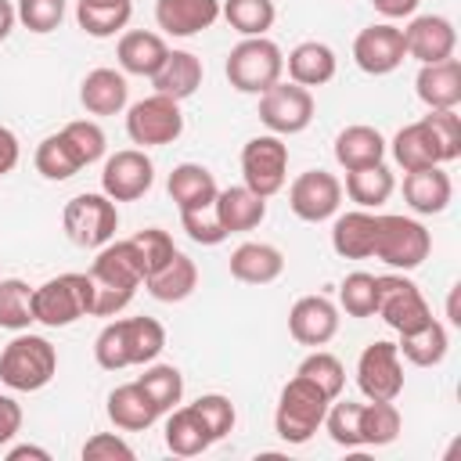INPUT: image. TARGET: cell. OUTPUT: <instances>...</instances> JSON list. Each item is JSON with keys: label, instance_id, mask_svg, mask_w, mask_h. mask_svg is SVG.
I'll return each instance as SVG.
<instances>
[{"label": "cell", "instance_id": "obj_53", "mask_svg": "<svg viewBox=\"0 0 461 461\" xmlns=\"http://www.w3.org/2000/svg\"><path fill=\"white\" fill-rule=\"evenodd\" d=\"M83 461H133V447L119 432H94L83 443Z\"/></svg>", "mask_w": 461, "mask_h": 461}, {"label": "cell", "instance_id": "obj_6", "mask_svg": "<svg viewBox=\"0 0 461 461\" xmlns=\"http://www.w3.org/2000/svg\"><path fill=\"white\" fill-rule=\"evenodd\" d=\"M61 227L65 238L79 249H101L115 238L119 230V209L104 191H86L65 202L61 209Z\"/></svg>", "mask_w": 461, "mask_h": 461}, {"label": "cell", "instance_id": "obj_54", "mask_svg": "<svg viewBox=\"0 0 461 461\" xmlns=\"http://www.w3.org/2000/svg\"><path fill=\"white\" fill-rule=\"evenodd\" d=\"M22 429V403L7 393H0V447H7Z\"/></svg>", "mask_w": 461, "mask_h": 461}, {"label": "cell", "instance_id": "obj_5", "mask_svg": "<svg viewBox=\"0 0 461 461\" xmlns=\"http://www.w3.org/2000/svg\"><path fill=\"white\" fill-rule=\"evenodd\" d=\"M227 83L238 94H263L267 86H274L285 76V54L274 40L267 36H241V43L230 47L227 54Z\"/></svg>", "mask_w": 461, "mask_h": 461}, {"label": "cell", "instance_id": "obj_39", "mask_svg": "<svg viewBox=\"0 0 461 461\" xmlns=\"http://www.w3.org/2000/svg\"><path fill=\"white\" fill-rule=\"evenodd\" d=\"M220 14L241 36H267L274 29L277 7H274V0H223Z\"/></svg>", "mask_w": 461, "mask_h": 461}, {"label": "cell", "instance_id": "obj_28", "mask_svg": "<svg viewBox=\"0 0 461 461\" xmlns=\"http://www.w3.org/2000/svg\"><path fill=\"white\" fill-rule=\"evenodd\" d=\"M158 407L148 400V393L140 389V382H126V385H115L108 393V421L122 432H144L158 421Z\"/></svg>", "mask_w": 461, "mask_h": 461}, {"label": "cell", "instance_id": "obj_18", "mask_svg": "<svg viewBox=\"0 0 461 461\" xmlns=\"http://www.w3.org/2000/svg\"><path fill=\"white\" fill-rule=\"evenodd\" d=\"M212 212H216V220H220V227L227 234L256 230L267 220V198L256 194V191H249L245 184H230V187H220L216 191Z\"/></svg>", "mask_w": 461, "mask_h": 461}, {"label": "cell", "instance_id": "obj_45", "mask_svg": "<svg viewBox=\"0 0 461 461\" xmlns=\"http://www.w3.org/2000/svg\"><path fill=\"white\" fill-rule=\"evenodd\" d=\"M339 306L346 310V317H375V274H346L339 285Z\"/></svg>", "mask_w": 461, "mask_h": 461}, {"label": "cell", "instance_id": "obj_59", "mask_svg": "<svg viewBox=\"0 0 461 461\" xmlns=\"http://www.w3.org/2000/svg\"><path fill=\"white\" fill-rule=\"evenodd\" d=\"M79 4H94V7H112V4H130V0H79Z\"/></svg>", "mask_w": 461, "mask_h": 461}, {"label": "cell", "instance_id": "obj_1", "mask_svg": "<svg viewBox=\"0 0 461 461\" xmlns=\"http://www.w3.org/2000/svg\"><path fill=\"white\" fill-rule=\"evenodd\" d=\"M90 281H94V313L90 317H115L130 306L133 292L144 285V267L130 245V238L122 241H108L97 249V259L90 263Z\"/></svg>", "mask_w": 461, "mask_h": 461}, {"label": "cell", "instance_id": "obj_8", "mask_svg": "<svg viewBox=\"0 0 461 461\" xmlns=\"http://www.w3.org/2000/svg\"><path fill=\"white\" fill-rule=\"evenodd\" d=\"M375 313L396 335L418 331L421 324L432 321V306L425 303L421 288L411 277H403V274H382V277H375Z\"/></svg>", "mask_w": 461, "mask_h": 461}, {"label": "cell", "instance_id": "obj_44", "mask_svg": "<svg viewBox=\"0 0 461 461\" xmlns=\"http://www.w3.org/2000/svg\"><path fill=\"white\" fill-rule=\"evenodd\" d=\"M421 119H425V126L439 148L443 166L461 158V115H457V108H429V115H421Z\"/></svg>", "mask_w": 461, "mask_h": 461}, {"label": "cell", "instance_id": "obj_2", "mask_svg": "<svg viewBox=\"0 0 461 461\" xmlns=\"http://www.w3.org/2000/svg\"><path fill=\"white\" fill-rule=\"evenodd\" d=\"M58 375V349L50 339L32 331H14V339L0 349V382L11 393H40Z\"/></svg>", "mask_w": 461, "mask_h": 461}, {"label": "cell", "instance_id": "obj_24", "mask_svg": "<svg viewBox=\"0 0 461 461\" xmlns=\"http://www.w3.org/2000/svg\"><path fill=\"white\" fill-rule=\"evenodd\" d=\"M285 68H288V79L299 83V86H324L335 79L339 72V58L328 43L321 40H303L288 50L285 58Z\"/></svg>", "mask_w": 461, "mask_h": 461}, {"label": "cell", "instance_id": "obj_48", "mask_svg": "<svg viewBox=\"0 0 461 461\" xmlns=\"http://www.w3.org/2000/svg\"><path fill=\"white\" fill-rule=\"evenodd\" d=\"M130 245H133V252H137V259H140V267H144V277L155 274L162 263H169L173 252H176L173 238H169L162 227H144V230H137V234L130 238Z\"/></svg>", "mask_w": 461, "mask_h": 461}, {"label": "cell", "instance_id": "obj_49", "mask_svg": "<svg viewBox=\"0 0 461 461\" xmlns=\"http://www.w3.org/2000/svg\"><path fill=\"white\" fill-rule=\"evenodd\" d=\"M94 360L97 367L104 371H122L130 367V357H126V339H122V317L119 321H108L97 339H94Z\"/></svg>", "mask_w": 461, "mask_h": 461}, {"label": "cell", "instance_id": "obj_51", "mask_svg": "<svg viewBox=\"0 0 461 461\" xmlns=\"http://www.w3.org/2000/svg\"><path fill=\"white\" fill-rule=\"evenodd\" d=\"M14 11H18V22H22L29 32L47 36V32H54V29L61 25V18H65V0H18Z\"/></svg>", "mask_w": 461, "mask_h": 461}, {"label": "cell", "instance_id": "obj_58", "mask_svg": "<svg viewBox=\"0 0 461 461\" xmlns=\"http://www.w3.org/2000/svg\"><path fill=\"white\" fill-rule=\"evenodd\" d=\"M14 22H18V11H14V4H11V0H0V43L11 36Z\"/></svg>", "mask_w": 461, "mask_h": 461}, {"label": "cell", "instance_id": "obj_20", "mask_svg": "<svg viewBox=\"0 0 461 461\" xmlns=\"http://www.w3.org/2000/svg\"><path fill=\"white\" fill-rule=\"evenodd\" d=\"M220 18V0H155V25L166 36H198Z\"/></svg>", "mask_w": 461, "mask_h": 461}, {"label": "cell", "instance_id": "obj_36", "mask_svg": "<svg viewBox=\"0 0 461 461\" xmlns=\"http://www.w3.org/2000/svg\"><path fill=\"white\" fill-rule=\"evenodd\" d=\"M403 418L393 400H367L360 403V447H385L400 436Z\"/></svg>", "mask_w": 461, "mask_h": 461}, {"label": "cell", "instance_id": "obj_33", "mask_svg": "<svg viewBox=\"0 0 461 461\" xmlns=\"http://www.w3.org/2000/svg\"><path fill=\"white\" fill-rule=\"evenodd\" d=\"M144 288H148L151 299H158V303H184V299L198 288V267H194L191 256H184V252L176 249L169 263H162L155 274L144 277Z\"/></svg>", "mask_w": 461, "mask_h": 461}, {"label": "cell", "instance_id": "obj_22", "mask_svg": "<svg viewBox=\"0 0 461 461\" xmlns=\"http://www.w3.org/2000/svg\"><path fill=\"white\" fill-rule=\"evenodd\" d=\"M454 198V184L447 176L443 166H429V169H414L403 176V202L411 205V212L418 216H436L450 205Z\"/></svg>", "mask_w": 461, "mask_h": 461}, {"label": "cell", "instance_id": "obj_42", "mask_svg": "<svg viewBox=\"0 0 461 461\" xmlns=\"http://www.w3.org/2000/svg\"><path fill=\"white\" fill-rule=\"evenodd\" d=\"M295 375L310 378L328 400H339V393L346 389V367H342V360H339L335 353L321 349V346H317L310 357H303V364L295 367Z\"/></svg>", "mask_w": 461, "mask_h": 461}, {"label": "cell", "instance_id": "obj_19", "mask_svg": "<svg viewBox=\"0 0 461 461\" xmlns=\"http://www.w3.org/2000/svg\"><path fill=\"white\" fill-rule=\"evenodd\" d=\"M230 277L241 281V285H270L285 274V252L270 241H241L230 259Z\"/></svg>", "mask_w": 461, "mask_h": 461}, {"label": "cell", "instance_id": "obj_50", "mask_svg": "<svg viewBox=\"0 0 461 461\" xmlns=\"http://www.w3.org/2000/svg\"><path fill=\"white\" fill-rule=\"evenodd\" d=\"M191 407L202 414V421H205V429H209L212 439H223L234 429V421H238V411H234L230 396H223V393H205Z\"/></svg>", "mask_w": 461, "mask_h": 461}, {"label": "cell", "instance_id": "obj_37", "mask_svg": "<svg viewBox=\"0 0 461 461\" xmlns=\"http://www.w3.org/2000/svg\"><path fill=\"white\" fill-rule=\"evenodd\" d=\"M122 339H126L130 367L151 364L166 349V328L155 317H122Z\"/></svg>", "mask_w": 461, "mask_h": 461}, {"label": "cell", "instance_id": "obj_52", "mask_svg": "<svg viewBox=\"0 0 461 461\" xmlns=\"http://www.w3.org/2000/svg\"><path fill=\"white\" fill-rule=\"evenodd\" d=\"M180 223H184L187 238H191L194 245H220V241H227V238H230V234L220 227V220H216L212 205H209V209H191V212H180Z\"/></svg>", "mask_w": 461, "mask_h": 461}, {"label": "cell", "instance_id": "obj_32", "mask_svg": "<svg viewBox=\"0 0 461 461\" xmlns=\"http://www.w3.org/2000/svg\"><path fill=\"white\" fill-rule=\"evenodd\" d=\"M216 439L209 436V429H205V421H202V414L191 407V403H176L173 411H166V447H169V454H176V457H194V454H202V450H209Z\"/></svg>", "mask_w": 461, "mask_h": 461}, {"label": "cell", "instance_id": "obj_55", "mask_svg": "<svg viewBox=\"0 0 461 461\" xmlns=\"http://www.w3.org/2000/svg\"><path fill=\"white\" fill-rule=\"evenodd\" d=\"M18 158H22L18 137H14L7 126H0V176H7V173L18 166Z\"/></svg>", "mask_w": 461, "mask_h": 461}, {"label": "cell", "instance_id": "obj_30", "mask_svg": "<svg viewBox=\"0 0 461 461\" xmlns=\"http://www.w3.org/2000/svg\"><path fill=\"white\" fill-rule=\"evenodd\" d=\"M335 162L342 169H364L385 162V137L367 122H353L335 137Z\"/></svg>", "mask_w": 461, "mask_h": 461}, {"label": "cell", "instance_id": "obj_9", "mask_svg": "<svg viewBox=\"0 0 461 461\" xmlns=\"http://www.w3.org/2000/svg\"><path fill=\"white\" fill-rule=\"evenodd\" d=\"M126 133L137 148H162L173 144L184 133V112L180 101L166 94H148L130 104L126 112Z\"/></svg>", "mask_w": 461, "mask_h": 461}, {"label": "cell", "instance_id": "obj_46", "mask_svg": "<svg viewBox=\"0 0 461 461\" xmlns=\"http://www.w3.org/2000/svg\"><path fill=\"white\" fill-rule=\"evenodd\" d=\"M324 429H328L331 443H339V447H346V450H357V447H360V403H353V400L328 403Z\"/></svg>", "mask_w": 461, "mask_h": 461}, {"label": "cell", "instance_id": "obj_34", "mask_svg": "<svg viewBox=\"0 0 461 461\" xmlns=\"http://www.w3.org/2000/svg\"><path fill=\"white\" fill-rule=\"evenodd\" d=\"M447 349H450V335H447V328L436 317L429 324H421L418 331L400 335V342H396L400 360H407L414 367H436V364H443Z\"/></svg>", "mask_w": 461, "mask_h": 461}, {"label": "cell", "instance_id": "obj_40", "mask_svg": "<svg viewBox=\"0 0 461 461\" xmlns=\"http://www.w3.org/2000/svg\"><path fill=\"white\" fill-rule=\"evenodd\" d=\"M137 382H140V389L148 393V400L158 407V414L173 411V407L184 400V375H180V367H173V364H155V360H151Z\"/></svg>", "mask_w": 461, "mask_h": 461}, {"label": "cell", "instance_id": "obj_12", "mask_svg": "<svg viewBox=\"0 0 461 461\" xmlns=\"http://www.w3.org/2000/svg\"><path fill=\"white\" fill-rule=\"evenodd\" d=\"M155 184V162L144 155V148H122L104 158L101 169V191L119 205V202H137L151 191Z\"/></svg>", "mask_w": 461, "mask_h": 461}, {"label": "cell", "instance_id": "obj_16", "mask_svg": "<svg viewBox=\"0 0 461 461\" xmlns=\"http://www.w3.org/2000/svg\"><path fill=\"white\" fill-rule=\"evenodd\" d=\"M403 47H407V58H414L418 65L447 61L457 50V29L443 14H418L403 29Z\"/></svg>", "mask_w": 461, "mask_h": 461}, {"label": "cell", "instance_id": "obj_26", "mask_svg": "<svg viewBox=\"0 0 461 461\" xmlns=\"http://www.w3.org/2000/svg\"><path fill=\"white\" fill-rule=\"evenodd\" d=\"M126 101H130V86H126V72L119 68H94L79 83V104L90 115H119Z\"/></svg>", "mask_w": 461, "mask_h": 461}, {"label": "cell", "instance_id": "obj_13", "mask_svg": "<svg viewBox=\"0 0 461 461\" xmlns=\"http://www.w3.org/2000/svg\"><path fill=\"white\" fill-rule=\"evenodd\" d=\"M342 205V180L328 169H306L288 187V209L303 223H324Z\"/></svg>", "mask_w": 461, "mask_h": 461}, {"label": "cell", "instance_id": "obj_14", "mask_svg": "<svg viewBox=\"0 0 461 461\" xmlns=\"http://www.w3.org/2000/svg\"><path fill=\"white\" fill-rule=\"evenodd\" d=\"M407 47H403V29L393 22H375L357 32L353 40V61L367 76H389L403 65Z\"/></svg>", "mask_w": 461, "mask_h": 461}, {"label": "cell", "instance_id": "obj_25", "mask_svg": "<svg viewBox=\"0 0 461 461\" xmlns=\"http://www.w3.org/2000/svg\"><path fill=\"white\" fill-rule=\"evenodd\" d=\"M414 90L425 108H457L461 104V61L447 58V61L421 65L414 76Z\"/></svg>", "mask_w": 461, "mask_h": 461}, {"label": "cell", "instance_id": "obj_47", "mask_svg": "<svg viewBox=\"0 0 461 461\" xmlns=\"http://www.w3.org/2000/svg\"><path fill=\"white\" fill-rule=\"evenodd\" d=\"M61 133H65V140L72 144V151H76V158H79L83 166H94L97 158H104L108 140H104V130H101L94 119L65 122V126H61Z\"/></svg>", "mask_w": 461, "mask_h": 461}, {"label": "cell", "instance_id": "obj_31", "mask_svg": "<svg viewBox=\"0 0 461 461\" xmlns=\"http://www.w3.org/2000/svg\"><path fill=\"white\" fill-rule=\"evenodd\" d=\"M385 148L393 151V158H396V166H400L403 173L429 169V166H443L439 148H436V140H432V133H429L425 119L400 126V130H396V137H393Z\"/></svg>", "mask_w": 461, "mask_h": 461}, {"label": "cell", "instance_id": "obj_35", "mask_svg": "<svg viewBox=\"0 0 461 461\" xmlns=\"http://www.w3.org/2000/svg\"><path fill=\"white\" fill-rule=\"evenodd\" d=\"M396 191V176L389 173L385 162L364 166V169H346V194L349 202H357V209H378L393 198Z\"/></svg>", "mask_w": 461, "mask_h": 461}, {"label": "cell", "instance_id": "obj_38", "mask_svg": "<svg viewBox=\"0 0 461 461\" xmlns=\"http://www.w3.org/2000/svg\"><path fill=\"white\" fill-rule=\"evenodd\" d=\"M32 162H36V173H40L43 180H58V184L68 180V176H76V173L83 169V162L76 158V151H72V144L65 140L61 130L50 133V137H43V140L36 144Z\"/></svg>", "mask_w": 461, "mask_h": 461}, {"label": "cell", "instance_id": "obj_10", "mask_svg": "<svg viewBox=\"0 0 461 461\" xmlns=\"http://www.w3.org/2000/svg\"><path fill=\"white\" fill-rule=\"evenodd\" d=\"M313 94L310 86H299V83H285L277 79L274 86H267L259 94V122L277 133V137H292V133H303L310 122H313Z\"/></svg>", "mask_w": 461, "mask_h": 461}, {"label": "cell", "instance_id": "obj_21", "mask_svg": "<svg viewBox=\"0 0 461 461\" xmlns=\"http://www.w3.org/2000/svg\"><path fill=\"white\" fill-rule=\"evenodd\" d=\"M378 238V216L371 209H349L339 212L331 223V249L342 259H371Z\"/></svg>", "mask_w": 461, "mask_h": 461}, {"label": "cell", "instance_id": "obj_23", "mask_svg": "<svg viewBox=\"0 0 461 461\" xmlns=\"http://www.w3.org/2000/svg\"><path fill=\"white\" fill-rule=\"evenodd\" d=\"M169 47L158 32H148V29H130L119 36V47H115V58H119V72L126 76H155L166 61Z\"/></svg>", "mask_w": 461, "mask_h": 461}, {"label": "cell", "instance_id": "obj_41", "mask_svg": "<svg viewBox=\"0 0 461 461\" xmlns=\"http://www.w3.org/2000/svg\"><path fill=\"white\" fill-rule=\"evenodd\" d=\"M29 324H36V317H32V288L22 277H0V328L29 331Z\"/></svg>", "mask_w": 461, "mask_h": 461}, {"label": "cell", "instance_id": "obj_11", "mask_svg": "<svg viewBox=\"0 0 461 461\" xmlns=\"http://www.w3.org/2000/svg\"><path fill=\"white\" fill-rule=\"evenodd\" d=\"M241 180L249 191L270 198L288 180V144L277 133H259L241 148Z\"/></svg>", "mask_w": 461, "mask_h": 461}, {"label": "cell", "instance_id": "obj_3", "mask_svg": "<svg viewBox=\"0 0 461 461\" xmlns=\"http://www.w3.org/2000/svg\"><path fill=\"white\" fill-rule=\"evenodd\" d=\"M90 313H94L90 274H58L40 288H32V317L43 328H68Z\"/></svg>", "mask_w": 461, "mask_h": 461}, {"label": "cell", "instance_id": "obj_43", "mask_svg": "<svg viewBox=\"0 0 461 461\" xmlns=\"http://www.w3.org/2000/svg\"><path fill=\"white\" fill-rule=\"evenodd\" d=\"M130 14H133V4H112V7H94V4H79L76 7V22L86 36L94 40H108L115 32H122L130 25Z\"/></svg>", "mask_w": 461, "mask_h": 461}, {"label": "cell", "instance_id": "obj_7", "mask_svg": "<svg viewBox=\"0 0 461 461\" xmlns=\"http://www.w3.org/2000/svg\"><path fill=\"white\" fill-rule=\"evenodd\" d=\"M432 252V234L425 230L421 220L385 212L378 216V238H375V259H382L393 270H414L429 259Z\"/></svg>", "mask_w": 461, "mask_h": 461}, {"label": "cell", "instance_id": "obj_57", "mask_svg": "<svg viewBox=\"0 0 461 461\" xmlns=\"http://www.w3.org/2000/svg\"><path fill=\"white\" fill-rule=\"evenodd\" d=\"M25 457H32V461H50V450L32 447V443H18V447L7 450V461H25Z\"/></svg>", "mask_w": 461, "mask_h": 461}, {"label": "cell", "instance_id": "obj_4", "mask_svg": "<svg viewBox=\"0 0 461 461\" xmlns=\"http://www.w3.org/2000/svg\"><path fill=\"white\" fill-rule=\"evenodd\" d=\"M328 403L331 400L310 378H303V375L288 378L285 389H281V396H277V407H274V432L285 443H292V447L306 443L324 425Z\"/></svg>", "mask_w": 461, "mask_h": 461}, {"label": "cell", "instance_id": "obj_56", "mask_svg": "<svg viewBox=\"0 0 461 461\" xmlns=\"http://www.w3.org/2000/svg\"><path fill=\"white\" fill-rule=\"evenodd\" d=\"M371 4H375V11H378L382 18L396 22V18H411L421 0H371Z\"/></svg>", "mask_w": 461, "mask_h": 461}, {"label": "cell", "instance_id": "obj_15", "mask_svg": "<svg viewBox=\"0 0 461 461\" xmlns=\"http://www.w3.org/2000/svg\"><path fill=\"white\" fill-rule=\"evenodd\" d=\"M357 385L367 400H396L403 393V360L396 342H371L357 360Z\"/></svg>", "mask_w": 461, "mask_h": 461}, {"label": "cell", "instance_id": "obj_27", "mask_svg": "<svg viewBox=\"0 0 461 461\" xmlns=\"http://www.w3.org/2000/svg\"><path fill=\"white\" fill-rule=\"evenodd\" d=\"M166 191H169V198H173V205L180 212H191V209H209L216 202L220 184L205 166L180 162V166H173V173L166 180Z\"/></svg>", "mask_w": 461, "mask_h": 461}, {"label": "cell", "instance_id": "obj_17", "mask_svg": "<svg viewBox=\"0 0 461 461\" xmlns=\"http://www.w3.org/2000/svg\"><path fill=\"white\" fill-rule=\"evenodd\" d=\"M339 331V306L328 295H303L288 310V335L299 346H328Z\"/></svg>", "mask_w": 461, "mask_h": 461}, {"label": "cell", "instance_id": "obj_29", "mask_svg": "<svg viewBox=\"0 0 461 461\" xmlns=\"http://www.w3.org/2000/svg\"><path fill=\"white\" fill-rule=\"evenodd\" d=\"M202 76H205V68H202V58L198 54H191V50H169L166 61H162V68L151 76V86H155V94H166L173 101H187L202 86Z\"/></svg>", "mask_w": 461, "mask_h": 461}]
</instances>
